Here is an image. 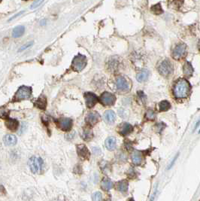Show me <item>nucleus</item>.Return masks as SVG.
Wrapping results in <instances>:
<instances>
[{
    "label": "nucleus",
    "instance_id": "f257e3e1",
    "mask_svg": "<svg viewBox=\"0 0 200 201\" xmlns=\"http://www.w3.org/2000/svg\"><path fill=\"white\" fill-rule=\"evenodd\" d=\"M191 87L189 82L185 78H181L176 82L173 88V94L178 99L187 98L190 93Z\"/></svg>",
    "mask_w": 200,
    "mask_h": 201
},
{
    "label": "nucleus",
    "instance_id": "f03ea898",
    "mask_svg": "<svg viewBox=\"0 0 200 201\" xmlns=\"http://www.w3.org/2000/svg\"><path fill=\"white\" fill-rule=\"evenodd\" d=\"M86 63H87L86 57L84 55L79 54L73 59L72 63V69L73 71L78 72L85 68Z\"/></svg>",
    "mask_w": 200,
    "mask_h": 201
},
{
    "label": "nucleus",
    "instance_id": "7ed1b4c3",
    "mask_svg": "<svg viewBox=\"0 0 200 201\" xmlns=\"http://www.w3.org/2000/svg\"><path fill=\"white\" fill-rule=\"evenodd\" d=\"M32 95V87L28 86H21L17 90L16 94H14V101H21L23 100H27L30 98Z\"/></svg>",
    "mask_w": 200,
    "mask_h": 201
},
{
    "label": "nucleus",
    "instance_id": "20e7f679",
    "mask_svg": "<svg viewBox=\"0 0 200 201\" xmlns=\"http://www.w3.org/2000/svg\"><path fill=\"white\" fill-rule=\"evenodd\" d=\"M29 166L33 173H40L43 167V160L39 157L33 156L29 160Z\"/></svg>",
    "mask_w": 200,
    "mask_h": 201
},
{
    "label": "nucleus",
    "instance_id": "39448f33",
    "mask_svg": "<svg viewBox=\"0 0 200 201\" xmlns=\"http://www.w3.org/2000/svg\"><path fill=\"white\" fill-rule=\"evenodd\" d=\"M158 70H159V72L162 75L167 77L169 75H172L173 70H174V68H173V65L171 61H169V60H164L160 63Z\"/></svg>",
    "mask_w": 200,
    "mask_h": 201
},
{
    "label": "nucleus",
    "instance_id": "423d86ee",
    "mask_svg": "<svg viewBox=\"0 0 200 201\" xmlns=\"http://www.w3.org/2000/svg\"><path fill=\"white\" fill-rule=\"evenodd\" d=\"M100 100L101 103L103 104L104 105H112L116 101V97L114 94H111V93L104 92L101 95Z\"/></svg>",
    "mask_w": 200,
    "mask_h": 201
},
{
    "label": "nucleus",
    "instance_id": "0eeeda50",
    "mask_svg": "<svg viewBox=\"0 0 200 201\" xmlns=\"http://www.w3.org/2000/svg\"><path fill=\"white\" fill-rule=\"evenodd\" d=\"M186 44H183V43L177 44L172 51L173 58L175 60H179L181 57H183L186 53Z\"/></svg>",
    "mask_w": 200,
    "mask_h": 201
},
{
    "label": "nucleus",
    "instance_id": "6e6552de",
    "mask_svg": "<svg viewBox=\"0 0 200 201\" xmlns=\"http://www.w3.org/2000/svg\"><path fill=\"white\" fill-rule=\"evenodd\" d=\"M84 99H85L86 105L88 108H93L98 103L99 99L95 94L91 92H86L84 94Z\"/></svg>",
    "mask_w": 200,
    "mask_h": 201
},
{
    "label": "nucleus",
    "instance_id": "1a4fd4ad",
    "mask_svg": "<svg viewBox=\"0 0 200 201\" xmlns=\"http://www.w3.org/2000/svg\"><path fill=\"white\" fill-rule=\"evenodd\" d=\"M57 125L63 131H69L72 127V120L68 118H60L57 121Z\"/></svg>",
    "mask_w": 200,
    "mask_h": 201
},
{
    "label": "nucleus",
    "instance_id": "9d476101",
    "mask_svg": "<svg viewBox=\"0 0 200 201\" xmlns=\"http://www.w3.org/2000/svg\"><path fill=\"white\" fill-rule=\"evenodd\" d=\"M86 123L89 126L93 127L100 121V115L96 112H90L85 118Z\"/></svg>",
    "mask_w": 200,
    "mask_h": 201
},
{
    "label": "nucleus",
    "instance_id": "9b49d317",
    "mask_svg": "<svg viewBox=\"0 0 200 201\" xmlns=\"http://www.w3.org/2000/svg\"><path fill=\"white\" fill-rule=\"evenodd\" d=\"M77 152L79 157L81 158L86 160L89 159L91 154H90L89 150L84 145H77Z\"/></svg>",
    "mask_w": 200,
    "mask_h": 201
},
{
    "label": "nucleus",
    "instance_id": "f8f14e48",
    "mask_svg": "<svg viewBox=\"0 0 200 201\" xmlns=\"http://www.w3.org/2000/svg\"><path fill=\"white\" fill-rule=\"evenodd\" d=\"M117 88L122 91H127L129 88V85L126 78L123 77H119L116 82Z\"/></svg>",
    "mask_w": 200,
    "mask_h": 201
},
{
    "label": "nucleus",
    "instance_id": "ddd939ff",
    "mask_svg": "<svg viewBox=\"0 0 200 201\" xmlns=\"http://www.w3.org/2000/svg\"><path fill=\"white\" fill-rule=\"evenodd\" d=\"M133 130V127L131 124L128 123H123L122 124L121 126L119 128V133L120 134H121L122 136H127L128 134L130 133Z\"/></svg>",
    "mask_w": 200,
    "mask_h": 201
},
{
    "label": "nucleus",
    "instance_id": "4468645a",
    "mask_svg": "<svg viewBox=\"0 0 200 201\" xmlns=\"http://www.w3.org/2000/svg\"><path fill=\"white\" fill-rule=\"evenodd\" d=\"M104 119L108 124H110L114 123L115 120H116V114L112 110L106 111L105 114H104Z\"/></svg>",
    "mask_w": 200,
    "mask_h": 201
},
{
    "label": "nucleus",
    "instance_id": "2eb2a0df",
    "mask_svg": "<svg viewBox=\"0 0 200 201\" xmlns=\"http://www.w3.org/2000/svg\"><path fill=\"white\" fill-rule=\"evenodd\" d=\"M3 141H4V143L5 145L11 146V145H16V143L17 142V139L16 137V136L13 135V134H8V135L4 136Z\"/></svg>",
    "mask_w": 200,
    "mask_h": 201
},
{
    "label": "nucleus",
    "instance_id": "dca6fc26",
    "mask_svg": "<svg viewBox=\"0 0 200 201\" xmlns=\"http://www.w3.org/2000/svg\"><path fill=\"white\" fill-rule=\"evenodd\" d=\"M5 125L10 130L14 131L18 128L19 122L16 119H12V118H8L5 121Z\"/></svg>",
    "mask_w": 200,
    "mask_h": 201
},
{
    "label": "nucleus",
    "instance_id": "f3484780",
    "mask_svg": "<svg viewBox=\"0 0 200 201\" xmlns=\"http://www.w3.org/2000/svg\"><path fill=\"white\" fill-rule=\"evenodd\" d=\"M128 187L129 184L126 180L120 181L116 184V189L121 193H126L128 191Z\"/></svg>",
    "mask_w": 200,
    "mask_h": 201
},
{
    "label": "nucleus",
    "instance_id": "a211bd4d",
    "mask_svg": "<svg viewBox=\"0 0 200 201\" xmlns=\"http://www.w3.org/2000/svg\"><path fill=\"white\" fill-rule=\"evenodd\" d=\"M105 147L108 150L113 151L116 148V139L113 136L111 137H109L108 139H106L105 140Z\"/></svg>",
    "mask_w": 200,
    "mask_h": 201
},
{
    "label": "nucleus",
    "instance_id": "6ab92c4d",
    "mask_svg": "<svg viewBox=\"0 0 200 201\" xmlns=\"http://www.w3.org/2000/svg\"><path fill=\"white\" fill-rule=\"evenodd\" d=\"M131 157H132L133 163L135 165L141 164L142 161V156L141 152H138V151H134V152L132 153Z\"/></svg>",
    "mask_w": 200,
    "mask_h": 201
},
{
    "label": "nucleus",
    "instance_id": "aec40b11",
    "mask_svg": "<svg viewBox=\"0 0 200 201\" xmlns=\"http://www.w3.org/2000/svg\"><path fill=\"white\" fill-rule=\"evenodd\" d=\"M25 32V27L23 26H16L15 28L14 29L13 31H12V36L14 38H19L22 36Z\"/></svg>",
    "mask_w": 200,
    "mask_h": 201
},
{
    "label": "nucleus",
    "instance_id": "412c9836",
    "mask_svg": "<svg viewBox=\"0 0 200 201\" xmlns=\"http://www.w3.org/2000/svg\"><path fill=\"white\" fill-rule=\"evenodd\" d=\"M81 137L84 140L90 141L91 139H93V134L91 129L89 128H84L81 133Z\"/></svg>",
    "mask_w": 200,
    "mask_h": 201
},
{
    "label": "nucleus",
    "instance_id": "4be33fe9",
    "mask_svg": "<svg viewBox=\"0 0 200 201\" xmlns=\"http://www.w3.org/2000/svg\"><path fill=\"white\" fill-rule=\"evenodd\" d=\"M35 106L40 109H45L47 106V100L44 96H41L35 102Z\"/></svg>",
    "mask_w": 200,
    "mask_h": 201
},
{
    "label": "nucleus",
    "instance_id": "5701e85b",
    "mask_svg": "<svg viewBox=\"0 0 200 201\" xmlns=\"http://www.w3.org/2000/svg\"><path fill=\"white\" fill-rule=\"evenodd\" d=\"M113 187V182L109 179H104L101 182V188L104 191H109Z\"/></svg>",
    "mask_w": 200,
    "mask_h": 201
},
{
    "label": "nucleus",
    "instance_id": "b1692460",
    "mask_svg": "<svg viewBox=\"0 0 200 201\" xmlns=\"http://www.w3.org/2000/svg\"><path fill=\"white\" fill-rule=\"evenodd\" d=\"M148 75H149L148 71L146 70V69H144V70L141 71L138 75H137L136 79L138 82H144L147 79Z\"/></svg>",
    "mask_w": 200,
    "mask_h": 201
},
{
    "label": "nucleus",
    "instance_id": "393cba45",
    "mask_svg": "<svg viewBox=\"0 0 200 201\" xmlns=\"http://www.w3.org/2000/svg\"><path fill=\"white\" fill-rule=\"evenodd\" d=\"M183 71L184 75H187V76H191V75H192L193 72V68L190 63H185V64L183 66Z\"/></svg>",
    "mask_w": 200,
    "mask_h": 201
},
{
    "label": "nucleus",
    "instance_id": "a878e982",
    "mask_svg": "<svg viewBox=\"0 0 200 201\" xmlns=\"http://www.w3.org/2000/svg\"><path fill=\"white\" fill-rule=\"evenodd\" d=\"M171 108V104L167 100H163L159 103V109L160 112H165L168 111Z\"/></svg>",
    "mask_w": 200,
    "mask_h": 201
},
{
    "label": "nucleus",
    "instance_id": "bb28decb",
    "mask_svg": "<svg viewBox=\"0 0 200 201\" xmlns=\"http://www.w3.org/2000/svg\"><path fill=\"white\" fill-rule=\"evenodd\" d=\"M151 11H152L153 13L155 14H162L163 12V9H162L161 5H160V3H158V4H156V5H153L152 8H151Z\"/></svg>",
    "mask_w": 200,
    "mask_h": 201
},
{
    "label": "nucleus",
    "instance_id": "cd10ccee",
    "mask_svg": "<svg viewBox=\"0 0 200 201\" xmlns=\"http://www.w3.org/2000/svg\"><path fill=\"white\" fill-rule=\"evenodd\" d=\"M156 118V115H155L154 112L151 109H148L146 112V118L149 121H153V120L155 119Z\"/></svg>",
    "mask_w": 200,
    "mask_h": 201
},
{
    "label": "nucleus",
    "instance_id": "c85d7f7f",
    "mask_svg": "<svg viewBox=\"0 0 200 201\" xmlns=\"http://www.w3.org/2000/svg\"><path fill=\"white\" fill-rule=\"evenodd\" d=\"M9 115V110L6 108L2 107L0 108V118H7Z\"/></svg>",
    "mask_w": 200,
    "mask_h": 201
},
{
    "label": "nucleus",
    "instance_id": "c756f323",
    "mask_svg": "<svg viewBox=\"0 0 200 201\" xmlns=\"http://www.w3.org/2000/svg\"><path fill=\"white\" fill-rule=\"evenodd\" d=\"M102 194L100 192L97 191L93 193V194L92 195V201H102Z\"/></svg>",
    "mask_w": 200,
    "mask_h": 201
},
{
    "label": "nucleus",
    "instance_id": "7c9ffc66",
    "mask_svg": "<svg viewBox=\"0 0 200 201\" xmlns=\"http://www.w3.org/2000/svg\"><path fill=\"white\" fill-rule=\"evenodd\" d=\"M100 168L103 172H107L109 170V164L107 161H102L100 163Z\"/></svg>",
    "mask_w": 200,
    "mask_h": 201
},
{
    "label": "nucleus",
    "instance_id": "2f4dec72",
    "mask_svg": "<svg viewBox=\"0 0 200 201\" xmlns=\"http://www.w3.org/2000/svg\"><path fill=\"white\" fill-rule=\"evenodd\" d=\"M32 44H33V42H29L27 43H26V44H23V46H21V48H20V49L18 50V52H21V51H24V50L27 49V48L31 47Z\"/></svg>",
    "mask_w": 200,
    "mask_h": 201
},
{
    "label": "nucleus",
    "instance_id": "473e14b6",
    "mask_svg": "<svg viewBox=\"0 0 200 201\" xmlns=\"http://www.w3.org/2000/svg\"><path fill=\"white\" fill-rule=\"evenodd\" d=\"M165 125L163 123H162V122H160V123L157 124L156 125V132L157 133H161L162 131L164 128H165Z\"/></svg>",
    "mask_w": 200,
    "mask_h": 201
},
{
    "label": "nucleus",
    "instance_id": "72a5a7b5",
    "mask_svg": "<svg viewBox=\"0 0 200 201\" xmlns=\"http://www.w3.org/2000/svg\"><path fill=\"white\" fill-rule=\"evenodd\" d=\"M42 2H43V1H35V2H34L32 4L31 7H30V8H31V9H34V8H36Z\"/></svg>",
    "mask_w": 200,
    "mask_h": 201
},
{
    "label": "nucleus",
    "instance_id": "f704fd0d",
    "mask_svg": "<svg viewBox=\"0 0 200 201\" xmlns=\"http://www.w3.org/2000/svg\"><path fill=\"white\" fill-rule=\"evenodd\" d=\"M93 152L95 154H100V149L98 148H93Z\"/></svg>",
    "mask_w": 200,
    "mask_h": 201
},
{
    "label": "nucleus",
    "instance_id": "c9c22d12",
    "mask_svg": "<svg viewBox=\"0 0 200 201\" xmlns=\"http://www.w3.org/2000/svg\"><path fill=\"white\" fill-rule=\"evenodd\" d=\"M23 13V12H20V13H19V14H15V15H14V17H12V18H11V19H10V21H11V20H13V19H14V18H15V17H18V16H19V15H21V14H22Z\"/></svg>",
    "mask_w": 200,
    "mask_h": 201
},
{
    "label": "nucleus",
    "instance_id": "e433bc0d",
    "mask_svg": "<svg viewBox=\"0 0 200 201\" xmlns=\"http://www.w3.org/2000/svg\"><path fill=\"white\" fill-rule=\"evenodd\" d=\"M177 157H178V155H176V156H175V157H174V160H173V161H172V164H170V166H169V168H170V167H172V165H173V164H174V161H175V160H176V159H177Z\"/></svg>",
    "mask_w": 200,
    "mask_h": 201
},
{
    "label": "nucleus",
    "instance_id": "4c0bfd02",
    "mask_svg": "<svg viewBox=\"0 0 200 201\" xmlns=\"http://www.w3.org/2000/svg\"><path fill=\"white\" fill-rule=\"evenodd\" d=\"M127 201H135V200H133V198H129V199H128Z\"/></svg>",
    "mask_w": 200,
    "mask_h": 201
},
{
    "label": "nucleus",
    "instance_id": "58836bf2",
    "mask_svg": "<svg viewBox=\"0 0 200 201\" xmlns=\"http://www.w3.org/2000/svg\"><path fill=\"white\" fill-rule=\"evenodd\" d=\"M105 201H111V200H106Z\"/></svg>",
    "mask_w": 200,
    "mask_h": 201
}]
</instances>
